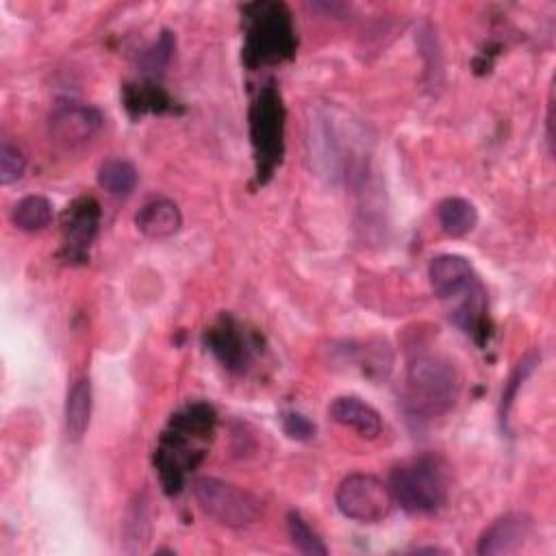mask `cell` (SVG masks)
Listing matches in <instances>:
<instances>
[{
    "mask_svg": "<svg viewBox=\"0 0 556 556\" xmlns=\"http://www.w3.org/2000/svg\"><path fill=\"white\" fill-rule=\"evenodd\" d=\"M428 278L434 295L452 304L450 317L465 332H473L482 319L484 293L471 263L460 254H439L428 265Z\"/></svg>",
    "mask_w": 556,
    "mask_h": 556,
    "instance_id": "obj_1",
    "label": "cell"
},
{
    "mask_svg": "<svg viewBox=\"0 0 556 556\" xmlns=\"http://www.w3.org/2000/svg\"><path fill=\"white\" fill-rule=\"evenodd\" d=\"M393 502L406 513H434L450 493V469L439 454H421L391 471Z\"/></svg>",
    "mask_w": 556,
    "mask_h": 556,
    "instance_id": "obj_2",
    "label": "cell"
},
{
    "mask_svg": "<svg viewBox=\"0 0 556 556\" xmlns=\"http://www.w3.org/2000/svg\"><path fill=\"white\" fill-rule=\"evenodd\" d=\"M406 384L413 408L424 415L450 410L460 391V378L452 361L432 352H419L408 361Z\"/></svg>",
    "mask_w": 556,
    "mask_h": 556,
    "instance_id": "obj_3",
    "label": "cell"
},
{
    "mask_svg": "<svg viewBox=\"0 0 556 556\" xmlns=\"http://www.w3.org/2000/svg\"><path fill=\"white\" fill-rule=\"evenodd\" d=\"M193 495L200 508L226 528H248L261 517V500L256 495L219 478H198Z\"/></svg>",
    "mask_w": 556,
    "mask_h": 556,
    "instance_id": "obj_4",
    "label": "cell"
},
{
    "mask_svg": "<svg viewBox=\"0 0 556 556\" xmlns=\"http://www.w3.org/2000/svg\"><path fill=\"white\" fill-rule=\"evenodd\" d=\"M248 54L258 61H280L293 52V26L289 11L276 2H256L248 7Z\"/></svg>",
    "mask_w": 556,
    "mask_h": 556,
    "instance_id": "obj_5",
    "label": "cell"
},
{
    "mask_svg": "<svg viewBox=\"0 0 556 556\" xmlns=\"http://www.w3.org/2000/svg\"><path fill=\"white\" fill-rule=\"evenodd\" d=\"M334 502L343 517L358 523H378L391 513L393 495L389 484L380 478L371 473H350L339 482Z\"/></svg>",
    "mask_w": 556,
    "mask_h": 556,
    "instance_id": "obj_6",
    "label": "cell"
},
{
    "mask_svg": "<svg viewBox=\"0 0 556 556\" xmlns=\"http://www.w3.org/2000/svg\"><path fill=\"white\" fill-rule=\"evenodd\" d=\"M282 119L285 111L280 104V96L274 87H265L250 113L252 143L256 150V159L261 161L258 172H269L282 154Z\"/></svg>",
    "mask_w": 556,
    "mask_h": 556,
    "instance_id": "obj_7",
    "label": "cell"
},
{
    "mask_svg": "<svg viewBox=\"0 0 556 556\" xmlns=\"http://www.w3.org/2000/svg\"><path fill=\"white\" fill-rule=\"evenodd\" d=\"M100 126H102V113L96 106L74 102V100L56 102L48 119L52 141L67 150L80 148L87 141H91V137L100 130Z\"/></svg>",
    "mask_w": 556,
    "mask_h": 556,
    "instance_id": "obj_8",
    "label": "cell"
},
{
    "mask_svg": "<svg viewBox=\"0 0 556 556\" xmlns=\"http://www.w3.org/2000/svg\"><path fill=\"white\" fill-rule=\"evenodd\" d=\"M530 534V519L521 513H506L497 517L478 539L476 552L480 556L508 554L523 545Z\"/></svg>",
    "mask_w": 556,
    "mask_h": 556,
    "instance_id": "obj_9",
    "label": "cell"
},
{
    "mask_svg": "<svg viewBox=\"0 0 556 556\" xmlns=\"http://www.w3.org/2000/svg\"><path fill=\"white\" fill-rule=\"evenodd\" d=\"M100 219V206L93 198H78L72 206H67L63 217V235L65 245L72 254H83V250L91 243Z\"/></svg>",
    "mask_w": 556,
    "mask_h": 556,
    "instance_id": "obj_10",
    "label": "cell"
},
{
    "mask_svg": "<svg viewBox=\"0 0 556 556\" xmlns=\"http://www.w3.org/2000/svg\"><path fill=\"white\" fill-rule=\"evenodd\" d=\"M328 413L337 424L352 428L363 439H376L382 432L380 413L367 402H363L361 397H354V395L334 397L332 404L328 406Z\"/></svg>",
    "mask_w": 556,
    "mask_h": 556,
    "instance_id": "obj_11",
    "label": "cell"
},
{
    "mask_svg": "<svg viewBox=\"0 0 556 556\" xmlns=\"http://www.w3.org/2000/svg\"><path fill=\"white\" fill-rule=\"evenodd\" d=\"M135 226L141 235L150 239H165L180 230L182 215L176 202L167 198H156L146 202L135 215Z\"/></svg>",
    "mask_w": 556,
    "mask_h": 556,
    "instance_id": "obj_12",
    "label": "cell"
},
{
    "mask_svg": "<svg viewBox=\"0 0 556 556\" xmlns=\"http://www.w3.org/2000/svg\"><path fill=\"white\" fill-rule=\"evenodd\" d=\"M91 382L89 378H78L65 400V432L70 441H80L89 428L91 419Z\"/></svg>",
    "mask_w": 556,
    "mask_h": 556,
    "instance_id": "obj_13",
    "label": "cell"
},
{
    "mask_svg": "<svg viewBox=\"0 0 556 556\" xmlns=\"http://www.w3.org/2000/svg\"><path fill=\"white\" fill-rule=\"evenodd\" d=\"M437 219L445 235L450 237H465L471 232L478 224V211L476 206L458 195L445 198L437 206Z\"/></svg>",
    "mask_w": 556,
    "mask_h": 556,
    "instance_id": "obj_14",
    "label": "cell"
},
{
    "mask_svg": "<svg viewBox=\"0 0 556 556\" xmlns=\"http://www.w3.org/2000/svg\"><path fill=\"white\" fill-rule=\"evenodd\" d=\"M54 211L46 195H26L11 208V222L24 232H39L52 224Z\"/></svg>",
    "mask_w": 556,
    "mask_h": 556,
    "instance_id": "obj_15",
    "label": "cell"
},
{
    "mask_svg": "<svg viewBox=\"0 0 556 556\" xmlns=\"http://www.w3.org/2000/svg\"><path fill=\"white\" fill-rule=\"evenodd\" d=\"M122 541L124 552H139L150 541V513L143 495H137L126 508L122 523Z\"/></svg>",
    "mask_w": 556,
    "mask_h": 556,
    "instance_id": "obj_16",
    "label": "cell"
},
{
    "mask_svg": "<svg viewBox=\"0 0 556 556\" xmlns=\"http://www.w3.org/2000/svg\"><path fill=\"white\" fill-rule=\"evenodd\" d=\"M139 174L132 163L124 159H109L98 169V185L111 195H128L135 191Z\"/></svg>",
    "mask_w": 556,
    "mask_h": 556,
    "instance_id": "obj_17",
    "label": "cell"
},
{
    "mask_svg": "<svg viewBox=\"0 0 556 556\" xmlns=\"http://www.w3.org/2000/svg\"><path fill=\"white\" fill-rule=\"evenodd\" d=\"M287 532H289L291 545L300 554H306V556H326L328 554V547L324 545V541L306 523V519L300 513H295V510H291L287 515Z\"/></svg>",
    "mask_w": 556,
    "mask_h": 556,
    "instance_id": "obj_18",
    "label": "cell"
},
{
    "mask_svg": "<svg viewBox=\"0 0 556 556\" xmlns=\"http://www.w3.org/2000/svg\"><path fill=\"white\" fill-rule=\"evenodd\" d=\"M536 365H539V356H536V354H528L526 358H521V361L517 363L515 371L510 374L508 382L504 384L502 402H500V419H502V424L508 421V413H510V408H513V402H515V397H517V391H519V387L523 384V380L534 371Z\"/></svg>",
    "mask_w": 556,
    "mask_h": 556,
    "instance_id": "obj_19",
    "label": "cell"
},
{
    "mask_svg": "<svg viewBox=\"0 0 556 556\" xmlns=\"http://www.w3.org/2000/svg\"><path fill=\"white\" fill-rule=\"evenodd\" d=\"M213 352L228 365H241L245 361V350L241 348V339L230 328H217L213 332Z\"/></svg>",
    "mask_w": 556,
    "mask_h": 556,
    "instance_id": "obj_20",
    "label": "cell"
},
{
    "mask_svg": "<svg viewBox=\"0 0 556 556\" xmlns=\"http://www.w3.org/2000/svg\"><path fill=\"white\" fill-rule=\"evenodd\" d=\"M26 169V156L22 150L11 146L9 141H2L0 146V185H11L24 176Z\"/></svg>",
    "mask_w": 556,
    "mask_h": 556,
    "instance_id": "obj_21",
    "label": "cell"
},
{
    "mask_svg": "<svg viewBox=\"0 0 556 556\" xmlns=\"http://www.w3.org/2000/svg\"><path fill=\"white\" fill-rule=\"evenodd\" d=\"M172 50H174V37H172V33L165 30L156 39V43L148 52H143V56H141V63H143L146 72H161L167 65V61L172 56Z\"/></svg>",
    "mask_w": 556,
    "mask_h": 556,
    "instance_id": "obj_22",
    "label": "cell"
},
{
    "mask_svg": "<svg viewBox=\"0 0 556 556\" xmlns=\"http://www.w3.org/2000/svg\"><path fill=\"white\" fill-rule=\"evenodd\" d=\"M282 428L291 439H298V441H308V439L315 437V424L308 417H304L302 413H295V410L285 413Z\"/></svg>",
    "mask_w": 556,
    "mask_h": 556,
    "instance_id": "obj_23",
    "label": "cell"
}]
</instances>
